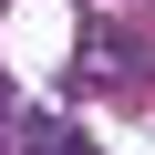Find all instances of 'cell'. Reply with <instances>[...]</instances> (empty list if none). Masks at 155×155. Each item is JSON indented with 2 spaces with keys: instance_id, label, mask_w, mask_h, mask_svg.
I'll use <instances>...</instances> for the list:
<instances>
[{
  "instance_id": "6da1fadb",
  "label": "cell",
  "mask_w": 155,
  "mask_h": 155,
  "mask_svg": "<svg viewBox=\"0 0 155 155\" xmlns=\"http://www.w3.org/2000/svg\"><path fill=\"white\" fill-rule=\"evenodd\" d=\"M0 155H11V145H0Z\"/></svg>"
}]
</instances>
